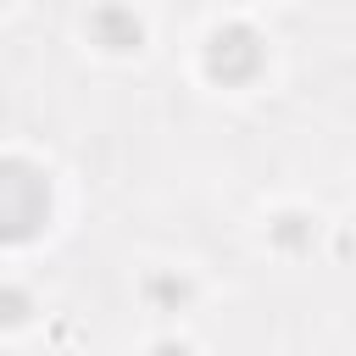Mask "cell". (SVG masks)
<instances>
[{
	"label": "cell",
	"mask_w": 356,
	"mask_h": 356,
	"mask_svg": "<svg viewBox=\"0 0 356 356\" xmlns=\"http://www.w3.org/2000/svg\"><path fill=\"white\" fill-rule=\"evenodd\" d=\"M50 211V189L33 167L22 161H0V239H28L39 234Z\"/></svg>",
	"instance_id": "obj_1"
},
{
	"label": "cell",
	"mask_w": 356,
	"mask_h": 356,
	"mask_svg": "<svg viewBox=\"0 0 356 356\" xmlns=\"http://www.w3.org/2000/svg\"><path fill=\"white\" fill-rule=\"evenodd\" d=\"M256 61H261L256 33L228 28V33H217V39H211V72H217V78H250V72H256Z\"/></svg>",
	"instance_id": "obj_2"
},
{
	"label": "cell",
	"mask_w": 356,
	"mask_h": 356,
	"mask_svg": "<svg viewBox=\"0 0 356 356\" xmlns=\"http://www.w3.org/2000/svg\"><path fill=\"white\" fill-rule=\"evenodd\" d=\"M95 33H100L111 50H128V44H139V22H134L128 11H100V17H95Z\"/></svg>",
	"instance_id": "obj_3"
}]
</instances>
